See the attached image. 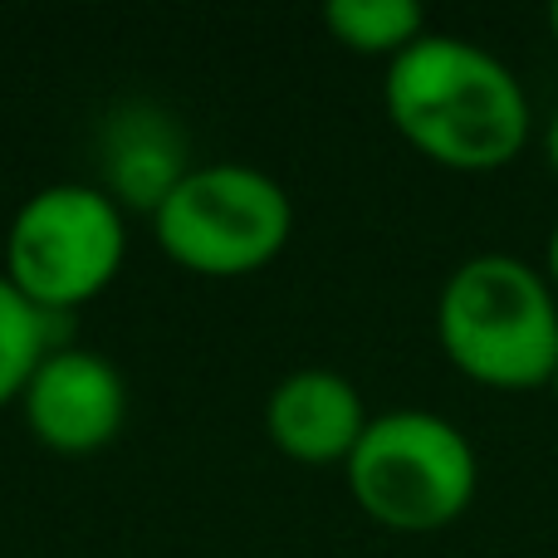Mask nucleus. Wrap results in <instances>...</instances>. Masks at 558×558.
I'll list each match as a JSON object with an SVG mask.
<instances>
[{
	"label": "nucleus",
	"mask_w": 558,
	"mask_h": 558,
	"mask_svg": "<svg viewBox=\"0 0 558 558\" xmlns=\"http://www.w3.org/2000/svg\"><path fill=\"white\" fill-rule=\"evenodd\" d=\"M338 45L357 54H407L426 35V15L416 0H333L324 10Z\"/></svg>",
	"instance_id": "8"
},
{
	"label": "nucleus",
	"mask_w": 558,
	"mask_h": 558,
	"mask_svg": "<svg viewBox=\"0 0 558 558\" xmlns=\"http://www.w3.org/2000/svg\"><path fill=\"white\" fill-rule=\"evenodd\" d=\"M123 265V216L94 186H49L10 226V284L35 308L98 294Z\"/></svg>",
	"instance_id": "5"
},
{
	"label": "nucleus",
	"mask_w": 558,
	"mask_h": 558,
	"mask_svg": "<svg viewBox=\"0 0 558 558\" xmlns=\"http://www.w3.org/2000/svg\"><path fill=\"white\" fill-rule=\"evenodd\" d=\"M387 118L436 167L500 172L530 143V94L505 59L461 35H422L387 64Z\"/></svg>",
	"instance_id": "1"
},
{
	"label": "nucleus",
	"mask_w": 558,
	"mask_h": 558,
	"mask_svg": "<svg viewBox=\"0 0 558 558\" xmlns=\"http://www.w3.org/2000/svg\"><path fill=\"white\" fill-rule=\"evenodd\" d=\"M436 338L441 353L481 387H549L558 367V289L520 255H471L441 284Z\"/></svg>",
	"instance_id": "2"
},
{
	"label": "nucleus",
	"mask_w": 558,
	"mask_h": 558,
	"mask_svg": "<svg viewBox=\"0 0 558 558\" xmlns=\"http://www.w3.org/2000/svg\"><path fill=\"white\" fill-rule=\"evenodd\" d=\"M367 422L373 416L363 412L357 387L338 373H324V367H304V373L284 377L270 392V407H265L270 441L284 456L308 465H328V461L348 465Z\"/></svg>",
	"instance_id": "7"
},
{
	"label": "nucleus",
	"mask_w": 558,
	"mask_h": 558,
	"mask_svg": "<svg viewBox=\"0 0 558 558\" xmlns=\"http://www.w3.org/2000/svg\"><path fill=\"white\" fill-rule=\"evenodd\" d=\"M284 186L255 167H202L172 182L157 206L167 255L196 275H245L275 260L289 241Z\"/></svg>",
	"instance_id": "4"
},
{
	"label": "nucleus",
	"mask_w": 558,
	"mask_h": 558,
	"mask_svg": "<svg viewBox=\"0 0 558 558\" xmlns=\"http://www.w3.org/2000/svg\"><path fill=\"white\" fill-rule=\"evenodd\" d=\"M348 490L367 520L402 534H432L456 524L481 490L475 446L436 412L373 416L348 456Z\"/></svg>",
	"instance_id": "3"
},
{
	"label": "nucleus",
	"mask_w": 558,
	"mask_h": 558,
	"mask_svg": "<svg viewBox=\"0 0 558 558\" xmlns=\"http://www.w3.org/2000/svg\"><path fill=\"white\" fill-rule=\"evenodd\" d=\"M25 412L54 451H98L123 426V377L94 353H49L25 387Z\"/></svg>",
	"instance_id": "6"
},
{
	"label": "nucleus",
	"mask_w": 558,
	"mask_h": 558,
	"mask_svg": "<svg viewBox=\"0 0 558 558\" xmlns=\"http://www.w3.org/2000/svg\"><path fill=\"white\" fill-rule=\"evenodd\" d=\"M45 363V308H35L10 279H0V402L25 392Z\"/></svg>",
	"instance_id": "9"
},
{
	"label": "nucleus",
	"mask_w": 558,
	"mask_h": 558,
	"mask_svg": "<svg viewBox=\"0 0 558 558\" xmlns=\"http://www.w3.org/2000/svg\"><path fill=\"white\" fill-rule=\"evenodd\" d=\"M549 392H554V397H558V367H554V383H549Z\"/></svg>",
	"instance_id": "13"
},
{
	"label": "nucleus",
	"mask_w": 558,
	"mask_h": 558,
	"mask_svg": "<svg viewBox=\"0 0 558 558\" xmlns=\"http://www.w3.org/2000/svg\"><path fill=\"white\" fill-rule=\"evenodd\" d=\"M544 157H549V167H554V177H558V108H554L549 128H544Z\"/></svg>",
	"instance_id": "10"
},
{
	"label": "nucleus",
	"mask_w": 558,
	"mask_h": 558,
	"mask_svg": "<svg viewBox=\"0 0 558 558\" xmlns=\"http://www.w3.org/2000/svg\"><path fill=\"white\" fill-rule=\"evenodd\" d=\"M549 35H554V45H558V0L549 5Z\"/></svg>",
	"instance_id": "12"
},
{
	"label": "nucleus",
	"mask_w": 558,
	"mask_h": 558,
	"mask_svg": "<svg viewBox=\"0 0 558 558\" xmlns=\"http://www.w3.org/2000/svg\"><path fill=\"white\" fill-rule=\"evenodd\" d=\"M544 275H549V284L558 289V221L549 231V251H544Z\"/></svg>",
	"instance_id": "11"
}]
</instances>
